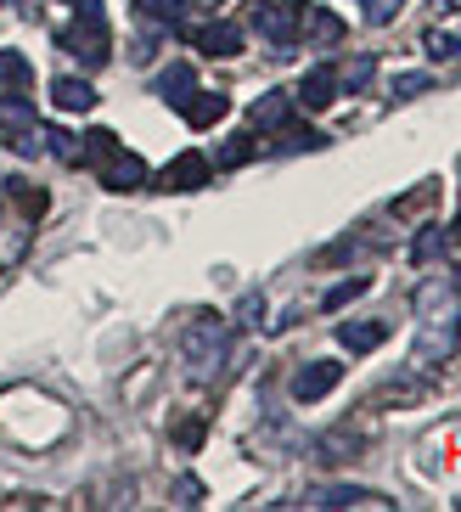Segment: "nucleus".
I'll use <instances>...</instances> for the list:
<instances>
[{
    "label": "nucleus",
    "mask_w": 461,
    "mask_h": 512,
    "mask_svg": "<svg viewBox=\"0 0 461 512\" xmlns=\"http://www.w3.org/2000/svg\"><path fill=\"white\" fill-rule=\"evenodd\" d=\"M214 164L203 158V152H180V158H169L164 175H158V192H197V186H209Z\"/></svg>",
    "instance_id": "7"
},
{
    "label": "nucleus",
    "mask_w": 461,
    "mask_h": 512,
    "mask_svg": "<svg viewBox=\"0 0 461 512\" xmlns=\"http://www.w3.org/2000/svg\"><path fill=\"white\" fill-rule=\"evenodd\" d=\"M315 451H321V462H349V456L360 451V439H355V434H327Z\"/></svg>",
    "instance_id": "22"
},
{
    "label": "nucleus",
    "mask_w": 461,
    "mask_h": 512,
    "mask_svg": "<svg viewBox=\"0 0 461 512\" xmlns=\"http://www.w3.org/2000/svg\"><path fill=\"white\" fill-rule=\"evenodd\" d=\"M135 12L147 17V23H158V29H180L186 23V6L180 0H135Z\"/></svg>",
    "instance_id": "19"
},
{
    "label": "nucleus",
    "mask_w": 461,
    "mask_h": 512,
    "mask_svg": "<svg viewBox=\"0 0 461 512\" xmlns=\"http://www.w3.org/2000/svg\"><path fill=\"white\" fill-rule=\"evenodd\" d=\"M12 197H17V209H29V214H45V192H34V186L12 181Z\"/></svg>",
    "instance_id": "29"
},
{
    "label": "nucleus",
    "mask_w": 461,
    "mask_h": 512,
    "mask_svg": "<svg viewBox=\"0 0 461 512\" xmlns=\"http://www.w3.org/2000/svg\"><path fill=\"white\" fill-rule=\"evenodd\" d=\"M298 107H310V113H321V107H332L338 102V68L332 62H315L310 74L298 79V96H293Z\"/></svg>",
    "instance_id": "9"
},
{
    "label": "nucleus",
    "mask_w": 461,
    "mask_h": 512,
    "mask_svg": "<svg viewBox=\"0 0 461 512\" xmlns=\"http://www.w3.org/2000/svg\"><path fill=\"white\" fill-rule=\"evenodd\" d=\"M450 242H456V248H461V214H456V226H450Z\"/></svg>",
    "instance_id": "33"
},
{
    "label": "nucleus",
    "mask_w": 461,
    "mask_h": 512,
    "mask_svg": "<svg viewBox=\"0 0 461 512\" xmlns=\"http://www.w3.org/2000/svg\"><path fill=\"white\" fill-rule=\"evenodd\" d=\"M85 164L102 169V186H113V192H141L147 186V164L130 147H119L113 130H90L85 136Z\"/></svg>",
    "instance_id": "3"
},
{
    "label": "nucleus",
    "mask_w": 461,
    "mask_h": 512,
    "mask_svg": "<svg viewBox=\"0 0 461 512\" xmlns=\"http://www.w3.org/2000/svg\"><path fill=\"white\" fill-rule=\"evenodd\" d=\"M372 74H377V62H372V57H355V62L338 74V91H355V96H360L366 85H372Z\"/></svg>",
    "instance_id": "21"
},
{
    "label": "nucleus",
    "mask_w": 461,
    "mask_h": 512,
    "mask_svg": "<svg viewBox=\"0 0 461 512\" xmlns=\"http://www.w3.org/2000/svg\"><path fill=\"white\" fill-rule=\"evenodd\" d=\"M366 287H372V276H349V282H338L321 304H327V310H343V304H355L360 293H366Z\"/></svg>",
    "instance_id": "23"
},
{
    "label": "nucleus",
    "mask_w": 461,
    "mask_h": 512,
    "mask_svg": "<svg viewBox=\"0 0 461 512\" xmlns=\"http://www.w3.org/2000/svg\"><path fill=\"white\" fill-rule=\"evenodd\" d=\"M197 91V74H192V62H169L164 74H158V96H164V102H186V96Z\"/></svg>",
    "instance_id": "17"
},
{
    "label": "nucleus",
    "mask_w": 461,
    "mask_h": 512,
    "mask_svg": "<svg viewBox=\"0 0 461 512\" xmlns=\"http://www.w3.org/2000/svg\"><path fill=\"white\" fill-rule=\"evenodd\" d=\"M192 40H197L203 57H237V51H242V29H237V23H203Z\"/></svg>",
    "instance_id": "12"
},
{
    "label": "nucleus",
    "mask_w": 461,
    "mask_h": 512,
    "mask_svg": "<svg viewBox=\"0 0 461 512\" xmlns=\"http://www.w3.org/2000/svg\"><path fill=\"white\" fill-rule=\"evenodd\" d=\"M439 6H445V12H461V0H439Z\"/></svg>",
    "instance_id": "34"
},
{
    "label": "nucleus",
    "mask_w": 461,
    "mask_h": 512,
    "mask_svg": "<svg viewBox=\"0 0 461 512\" xmlns=\"http://www.w3.org/2000/svg\"><path fill=\"white\" fill-rule=\"evenodd\" d=\"M304 23H310V40H321V46H338L343 40V23L327 6H304Z\"/></svg>",
    "instance_id": "20"
},
{
    "label": "nucleus",
    "mask_w": 461,
    "mask_h": 512,
    "mask_svg": "<svg viewBox=\"0 0 461 512\" xmlns=\"http://www.w3.org/2000/svg\"><path fill=\"white\" fill-rule=\"evenodd\" d=\"M310 507H388V501L360 484H321V490H310Z\"/></svg>",
    "instance_id": "10"
},
{
    "label": "nucleus",
    "mask_w": 461,
    "mask_h": 512,
    "mask_svg": "<svg viewBox=\"0 0 461 512\" xmlns=\"http://www.w3.org/2000/svg\"><path fill=\"white\" fill-rule=\"evenodd\" d=\"M40 141H51V158L68 169L85 164V136H68V130H40Z\"/></svg>",
    "instance_id": "18"
},
{
    "label": "nucleus",
    "mask_w": 461,
    "mask_h": 512,
    "mask_svg": "<svg viewBox=\"0 0 461 512\" xmlns=\"http://www.w3.org/2000/svg\"><path fill=\"white\" fill-rule=\"evenodd\" d=\"M360 6H366V23H372V29H383V23L400 17V0H360Z\"/></svg>",
    "instance_id": "27"
},
{
    "label": "nucleus",
    "mask_w": 461,
    "mask_h": 512,
    "mask_svg": "<svg viewBox=\"0 0 461 512\" xmlns=\"http://www.w3.org/2000/svg\"><path fill=\"white\" fill-rule=\"evenodd\" d=\"M62 51H74L85 68H102L107 57H113V46H107V29L102 17H74L68 29H62Z\"/></svg>",
    "instance_id": "6"
},
{
    "label": "nucleus",
    "mask_w": 461,
    "mask_h": 512,
    "mask_svg": "<svg viewBox=\"0 0 461 512\" xmlns=\"http://www.w3.org/2000/svg\"><path fill=\"white\" fill-rule=\"evenodd\" d=\"M175 501H180V507H197V501H203V479H192V473L175 479Z\"/></svg>",
    "instance_id": "30"
},
{
    "label": "nucleus",
    "mask_w": 461,
    "mask_h": 512,
    "mask_svg": "<svg viewBox=\"0 0 461 512\" xmlns=\"http://www.w3.org/2000/svg\"><path fill=\"white\" fill-rule=\"evenodd\" d=\"M0 130H6V147H17V152L40 147V113H34V102L23 91L0 96Z\"/></svg>",
    "instance_id": "5"
},
{
    "label": "nucleus",
    "mask_w": 461,
    "mask_h": 512,
    "mask_svg": "<svg viewBox=\"0 0 461 512\" xmlns=\"http://www.w3.org/2000/svg\"><path fill=\"white\" fill-rule=\"evenodd\" d=\"M287 119H293V96H287V91H265L259 102L248 107V124H253V130H282Z\"/></svg>",
    "instance_id": "13"
},
{
    "label": "nucleus",
    "mask_w": 461,
    "mask_h": 512,
    "mask_svg": "<svg viewBox=\"0 0 461 512\" xmlns=\"http://www.w3.org/2000/svg\"><path fill=\"white\" fill-rule=\"evenodd\" d=\"M422 327H417V366H445L461 344V304L445 282H428L417 293Z\"/></svg>",
    "instance_id": "1"
},
{
    "label": "nucleus",
    "mask_w": 461,
    "mask_h": 512,
    "mask_svg": "<svg viewBox=\"0 0 461 512\" xmlns=\"http://www.w3.org/2000/svg\"><path fill=\"white\" fill-rule=\"evenodd\" d=\"M248 158H253V141H248V136H237L231 147L220 152V169H237V164H248Z\"/></svg>",
    "instance_id": "28"
},
{
    "label": "nucleus",
    "mask_w": 461,
    "mask_h": 512,
    "mask_svg": "<svg viewBox=\"0 0 461 512\" xmlns=\"http://www.w3.org/2000/svg\"><path fill=\"white\" fill-rule=\"evenodd\" d=\"M428 85H433L428 74H400V79H394V96H422Z\"/></svg>",
    "instance_id": "32"
},
{
    "label": "nucleus",
    "mask_w": 461,
    "mask_h": 512,
    "mask_svg": "<svg viewBox=\"0 0 461 512\" xmlns=\"http://www.w3.org/2000/svg\"><path fill=\"white\" fill-rule=\"evenodd\" d=\"M180 113H186V124H192V130H209V124H220L225 113H231V102H225L220 91H192L186 102H180Z\"/></svg>",
    "instance_id": "11"
},
{
    "label": "nucleus",
    "mask_w": 461,
    "mask_h": 512,
    "mask_svg": "<svg viewBox=\"0 0 461 512\" xmlns=\"http://www.w3.org/2000/svg\"><path fill=\"white\" fill-rule=\"evenodd\" d=\"M51 102H57L62 113H90V107H96V91H90V79H68V74H62L57 85H51Z\"/></svg>",
    "instance_id": "16"
},
{
    "label": "nucleus",
    "mask_w": 461,
    "mask_h": 512,
    "mask_svg": "<svg viewBox=\"0 0 461 512\" xmlns=\"http://www.w3.org/2000/svg\"><path fill=\"white\" fill-rule=\"evenodd\" d=\"M237 327H265V293H242V304H237Z\"/></svg>",
    "instance_id": "26"
},
{
    "label": "nucleus",
    "mask_w": 461,
    "mask_h": 512,
    "mask_svg": "<svg viewBox=\"0 0 461 512\" xmlns=\"http://www.w3.org/2000/svg\"><path fill=\"white\" fill-rule=\"evenodd\" d=\"M445 242H450V237H445L439 226H422V231H417V242H411V259H417V265H428V259L439 254Z\"/></svg>",
    "instance_id": "24"
},
{
    "label": "nucleus",
    "mask_w": 461,
    "mask_h": 512,
    "mask_svg": "<svg viewBox=\"0 0 461 512\" xmlns=\"http://www.w3.org/2000/svg\"><path fill=\"white\" fill-rule=\"evenodd\" d=\"M29 85H34V68H29V57L23 51H0V96H29Z\"/></svg>",
    "instance_id": "15"
},
{
    "label": "nucleus",
    "mask_w": 461,
    "mask_h": 512,
    "mask_svg": "<svg viewBox=\"0 0 461 512\" xmlns=\"http://www.w3.org/2000/svg\"><path fill=\"white\" fill-rule=\"evenodd\" d=\"M383 338H388V321H343L338 327V344L355 349V355H372Z\"/></svg>",
    "instance_id": "14"
},
{
    "label": "nucleus",
    "mask_w": 461,
    "mask_h": 512,
    "mask_svg": "<svg viewBox=\"0 0 461 512\" xmlns=\"http://www.w3.org/2000/svg\"><path fill=\"white\" fill-rule=\"evenodd\" d=\"M338 377H343L338 361H310V366H298V372H293V400H298V406H310V400H327V394L338 389Z\"/></svg>",
    "instance_id": "8"
},
{
    "label": "nucleus",
    "mask_w": 461,
    "mask_h": 512,
    "mask_svg": "<svg viewBox=\"0 0 461 512\" xmlns=\"http://www.w3.org/2000/svg\"><path fill=\"white\" fill-rule=\"evenodd\" d=\"M225 355H231V327H225V316H214V310L192 316V327L180 332V361H186V372L203 383V377H214L225 366Z\"/></svg>",
    "instance_id": "2"
},
{
    "label": "nucleus",
    "mask_w": 461,
    "mask_h": 512,
    "mask_svg": "<svg viewBox=\"0 0 461 512\" xmlns=\"http://www.w3.org/2000/svg\"><path fill=\"white\" fill-rule=\"evenodd\" d=\"M253 6V29L265 34L270 46H293L298 29H304V6L293 0H248Z\"/></svg>",
    "instance_id": "4"
},
{
    "label": "nucleus",
    "mask_w": 461,
    "mask_h": 512,
    "mask_svg": "<svg viewBox=\"0 0 461 512\" xmlns=\"http://www.w3.org/2000/svg\"><path fill=\"white\" fill-rule=\"evenodd\" d=\"M310 147H327V136L321 130H282V141H276V152H310Z\"/></svg>",
    "instance_id": "25"
},
{
    "label": "nucleus",
    "mask_w": 461,
    "mask_h": 512,
    "mask_svg": "<svg viewBox=\"0 0 461 512\" xmlns=\"http://www.w3.org/2000/svg\"><path fill=\"white\" fill-rule=\"evenodd\" d=\"M175 445H180V451H197V445H203V422H180V428H175Z\"/></svg>",
    "instance_id": "31"
}]
</instances>
